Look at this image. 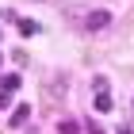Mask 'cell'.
Instances as JSON below:
<instances>
[{"instance_id":"1","label":"cell","mask_w":134,"mask_h":134,"mask_svg":"<svg viewBox=\"0 0 134 134\" xmlns=\"http://www.w3.org/2000/svg\"><path fill=\"white\" fill-rule=\"evenodd\" d=\"M19 77H15V73H4V77H0V103H4V107H8V100H12V96H15V92H19Z\"/></svg>"},{"instance_id":"2","label":"cell","mask_w":134,"mask_h":134,"mask_svg":"<svg viewBox=\"0 0 134 134\" xmlns=\"http://www.w3.org/2000/svg\"><path fill=\"white\" fill-rule=\"evenodd\" d=\"M84 27H88V31H107V27H111V12H88Z\"/></svg>"},{"instance_id":"3","label":"cell","mask_w":134,"mask_h":134,"mask_svg":"<svg viewBox=\"0 0 134 134\" xmlns=\"http://www.w3.org/2000/svg\"><path fill=\"white\" fill-rule=\"evenodd\" d=\"M27 119H31V107H27V103H19V107L12 111V126H23Z\"/></svg>"},{"instance_id":"4","label":"cell","mask_w":134,"mask_h":134,"mask_svg":"<svg viewBox=\"0 0 134 134\" xmlns=\"http://www.w3.org/2000/svg\"><path fill=\"white\" fill-rule=\"evenodd\" d=\"M46 92H50V100H62V96H65V77H54Z\"/></svg>"},{"instance_id":"5","label":"cell","mask_w":134,"mask_h":134,"mask_svg":"<svg viewBox=\"0 0 134 134\" xmlns=\"http://www.w3.org/2000/svg\"><path fill=\"white\" fill-rule=\"evenodd\" d=\"M96 111H111V92H96Z\"/></svg>"},{"instance_id":"6","label":"cell","mask_w":134,"mask_h":134,"mask_svg":"<svg viewBox=\"0 0 134 134\" xmlns=\"http://www.w3.org/2000/svg\"><path fill=\"white\" fill-rule=\"evenodd\" d=\"M19 31H23V35H35V31H38V23H35V19H19Z\"/></svg>"},{"instance_id":"7","label":"cell","mask_w":134,"mask_h":134,"mask_svg":"<svg viewBox=\"0 0 134 134\" xmlns=\"http://www.w3.org/2000/svg\"><path fill=\"white\" fill-rule=\"evenodd\" d=\"M58 130H62V134H81V126H77V123H69V119H65V123L58 126Z\"/></svg>"}]
</instances>
